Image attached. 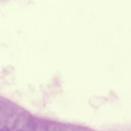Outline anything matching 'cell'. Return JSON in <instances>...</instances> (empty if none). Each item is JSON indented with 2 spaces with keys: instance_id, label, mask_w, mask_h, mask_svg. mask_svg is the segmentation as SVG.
Masks as SVG:
<instances>
[{
  "instance_id": "cell-1",
  "label": "cell",
  "mask_w": 131,
  "mask_h": 131,
  "mask_svg": "<svg viewBox=\"0 0 131 131\" xmlns=\"http://www.w3.org/2000/svg\"><path fill=\"white\" fill-rule=\"evenodd\" d=\"M0 131H11V130L9 127L7 126H3V127L1 128Z\"/></svg>"
},
{
  "instance_id": "cell-2",
  "label": "cell",
  "mask_w": 131,
  "mask_h": 131,
  "mask_svg": "<svg viewBox=\"0 0 131 131\" xmlns=\"http://www.w3.org/2000/svg\"><path fill=\"white\" fill-rule=\"evenodd\" d=\"M16 131H22L21 130H16Z\"/></svg>"
}]
</instances>
